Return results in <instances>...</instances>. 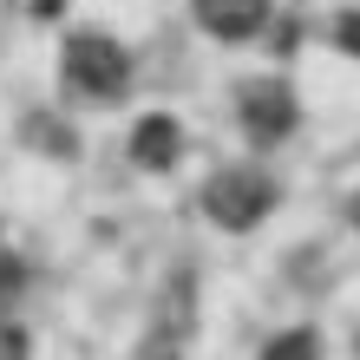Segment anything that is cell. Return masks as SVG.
I'll list each match as a JSON object with an SVG mask.
<instances>
[{
    "mask_svg": "<svg viewBox=\"0 0 360 360\" xmlns=\"http://www.w3.org/2000/svg\"><path fill=\"white\" fill-rule=\"evenodd\" d=\"M354 229H360V190H354Z\"/></svg>",
    "mask_w": 360,
    "mask_h": 360,
    "instance_id": "9c48e42d",
    "label": "cell"
},
{
    "mask_svg": "<svg viewBox=\"0 0 360 360\" xmlns=\"http://www.w3.org/2000/svg\"><path fill=\"white\" fill-rule=\"evenodd\" d=\"M131 158L144 164V171H171V164L184 158V124H177L171 112L138 118V131H131Z\"/></svg>",
    "mask_w": 360,
    "mask_h": 360,
    "instance_id": "5b68a950",
    "label": "cell"
},
{
    "mask_svg": "<svg viewBox=\"0 0 360 360\" xmlns=\"http://www.w3.org/2000/svg\"><path fill=\"white\" fill-rule=\"evenodd\" d=\"M262 360H321V334L314 328H288L262 347Z\"/></svg>",
    "mask_w": 360,
    "mask_h": 360,
    "instance_id": "8992f818",
    "label": "cell"
},
{
    "mask_svg": "<svg viewBox=\"0 0 360 360\" xmlns=\"http://www.w3.org/2000/svg\"><path fill=\"white\" fill-rule=\"evenodd\" d=\"M66 79L86 98H118L131 86V53H124L112 33H72L66 39Z\"/></svg>",
    "mask_w": 360,
    "mask_h": 360,
    "instance_id": "7a4b0ae2",
    "label": "cell"
},
{
    "mask_svg": "<svg viewBox=\"0 0 360 360\" xmlns=\"http://www.w3.org/2000/svg\"><path fill=\"white\" fill-rule=\"evenodd\" d=\"M236 112H243V131L256 144H282L295 131V118H302V105H295V92L282 86V79H249Z\"/></svg>",
    "mask_w": 360,
    "mask_h": 360,
    "instance_id": "3957f363",
    "label": "cell"
},
{
    "mask_svg": "<svg viewBox=\"0 0 360 360\" xmlns=\"http://www.w3.org/2000/svg\"><path fill=\"white\" fill-rule=\"evenodd\" d=\"M203 210H210V223H223V229H249V223H262L275 210V177L249 171V164H229V171H217L203 184Z\"/></svg>",
    "mask_w": 360,
    "mask_h": 360,
    "instance_id": "6da1fadb",
    "label": "cell"
},
{
    "mask_svg": "<svg viewBox=\"0 0 360 360\" xmlns=\"http://www.w3.org/2000/svg\"><path fill=\"white\" fill-rule=\"evenodd\" d=\"M0 360H27V334L13 321H0Z\"/></svg>",
    "mask_w": 360,
    "mask_h": 360,
    "instance_id": "ba28073f",
    "label": "cell"
},
{
    "mask_svg": "<svg viewBox=\"0 0 360 360\" xmlns=\"http://www.w3.org/2000/svg\"><path fill=\"white\" fill-rule=\"evenodd\" d=\"M334 39L360 59V7H341V13H334Z\"/></svg>",
    "mask_w": 360,
    "mask_h": 360,
    "instance_id": "52a82bcc",
    "label": "cell"
},
{
    "mask_svg": "<svg viewBox=\"0 0 360 360\" xmlns=\"http://www.w3.org/2000/svg\"><path fill=\"white\" fill-rule=\"evenodd\" d=\"M197 27L217 39H256L269 27V0H197Z\"/></svg>",
    "mask_w": 360,
    "mask_h": 360,
    "instance_id": "277c9868",
    "label": "cell"
}]
</instances>
